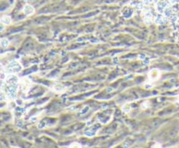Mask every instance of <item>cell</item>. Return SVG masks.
Wrapping results in <instances>:
<instances>
[{"instance_id": "cell-1", "label": "cell", "mask_w": 179, "mask_h": 148, "mask_svg": "<svg viewBox=\"0 0 179 148\" xmlns=\"http://www.w3.org/2000/svg\"><path fill=\"white\" fill-rule=\"evenodd\" d=\"M22 65L18 60H12L5 66V72L9 74H15L22 71Z\"/></svg>"}, {"instance_id": "cell-2", "label": "cell", "mask_w": 179, "mask_h": 148, "mask_svg": "<svg viewBox=\"0 0 179 148\" xmlns=\"http://www.w3.org/2000/svg\"><path fill=\"white\" fill-rule=\"evenodd\" d=\"M19 85H20V90L23 92H27L30 90V88H31L32 81L30 79L25 77V78H22L21 80L19 81Z\"/></svg>"}, {"instance_id": "cell-3", "label": "cell", "mask_w": 179, "mask_h": 148, "mask_svg": "<svg viewBox=\"0 0 179 148\" xmlns=\"http://www.w3.org/2000/svg\"><path fill=\"white\" fill-rule=\"evenodd\" d=\"M5 82L7 85H18L19 83V79L15 74H9L8 76H6Z\"/></svg>"}, {"instance_id": "cell-4", "label": "cell", "mask_w": 179, "mask_h": 148, "mask_svg": "<svg viewBox=\"0 0 179 148\" xmlns=\"http://www.w3.org/2000/svg\"><path fill=\"white\" fill-rule=\"evenodd\" d=\"M160 76H161V72L158 69H152L149 73V77L151 80H157L160 78Z\"/></svg>"}, {"instance_id": "cell-5", "label": "cell", "mask_w": 179, "mask_h": 148, "mask_svg": "<svg viewBox=\"0 0 179 148\" xmlns=\"http://www.w3.org/2000/svg\"><path fill=\"white\" fill-rule=\"evenodd\" d=\"M34 11H35V10H34V8L31 5V4H26V5L24 6V8H23V12L27 16L33 15L34 13Z\"/></svg>"}, {"instance_id": "cell-6", "label": "cell", "mask_w": 179, "mask_h": 148, "mask_svg": "<svg viewBox=\"0 0 179 148\" xmlns=\"http://www.w3.org/2000/svg\"><path fill=\"white\" fill-rule=\"evenodd\" d=\"M0 23H2V24H4V25H7V24H10L11 23V18L10 17V16H3V17L0 19Z\"/></svg>"}, {"instance_id": "cell-7", "label": "cell", "mask_w": 179, "mask_h": 148, "mask_svg": "<svg viewBox=\"0 0 179 148\" xmlns=\"http://www.w3.org/2000/svg\"><path fill=\"white\" fill-rule=\"evenodd\" d=\"M53 90L57 92H60L65 90V87H64V85H60V84H56V85H53Z\"/></svg>"}, {"instance_id": "cell-8", "label": "cell", "mask_w": 179, "mask_h": 148, "mask_svg": "<svg viewBox=\"0 0 179 148\" xmlns=\"http://www.w3.org/2000/svg\"><path fill=\"white\" fill-rule=\"evenodd\" d=\"M9 44H10V42H9V40L5 38H2V39L0 40V45H1L2 47H7Z\"/></svg>"}, {"instance_id": "cell-9", "label": "cell", "mask_w": 179, "mask_h": 148, "mask_svg": "<svg viewBox=\"0 0 179 148\" xmlns=\"http://www.w3.org/2000/svg\"><path fill=\"white\" fill-rule=\"evenodd\" d=\"M121 110H122V111H124V112H129L131 111V106H130L129 104H125L122 106Z\"/></svg>"}, {"instance_id": "cell-10", "label": "cell", "mask_w": 179, "mask_h": 148, "mask_svg": "<svg viewBox=\"0 0 179 148\" xmlns=\"http://www.w3.org/2000/svg\"><path fill=\"white\" fill-rule=\"evenodd\" d=\"M69 148H82V147H81V144H79V143H77V142H74L70 145Z\"/></svg>"}, {"instance_id": "cell-11", "label": "cell", "mask_w": 179, "mask_h": 148, "mask_svg": "<svg viewBox=\"0 0 179 148\" xmlns=\"http://www.w3.org/2000/svg\"><path fill=\"white\" fill-rule=\"evenodd\" d=\"M150 101H145V102H143V104H142V108L143 109H147V108H149L150 107Z\"/></svg>"}, {"instance_id": "cell-12", "label": "cell", "mask_w": 179, "mask_h": 148, "mask_svg": "<svg viewBox=\"0 0 179 148\" xmlns=\"http://www.w3.org/2000/svg\"><path fill=\"white\" fill-rule=\"evenodd\" d=\"M5 99H6V95L4 94L3 91L0 90V100H5Z\"/></svg>"}, {"instance_id": "cell-13", "label": "cell", "mask_w": 179, "mask_h": 148, "mask_svg": "<svg viewBox=\"0 0 179 148\" xmlns=\"http://www.w3.org/2000/svg\"><path fill=\"white\" fill-rule=\"evenodd\" d=\"M153 148H162V145H161L160 143H155V144L154 145Z\"/></svg>"}, {"instance_id": "cell-14", "label": "cell", "mask_w": 179, "mask_h": 148, "mask_svg": "<svg viewBox=\"0 0 179 148\" xmlns=\"http://www.w3.org/2000/svg\"><path fill=\"white\" fill-rule=\"evenodd\" d=\"M146 89H150L152 87V84H150V83H148V84H145V86H144Z\"/></svg>"}, {"instance_id": "cell-15", "label": "cell", "mask_w": 179, "mask_h": 148, "mask_svg": "<svg viewBox=\"0 0 179 148\" xmlns=\"http://www.w3.org/2000/svg\"><path fill=\"white\" fill-rule=\"evenodd\" d=\"M4 30V24L0 23V31H3Z\"/></svg>"}]
</instances>
